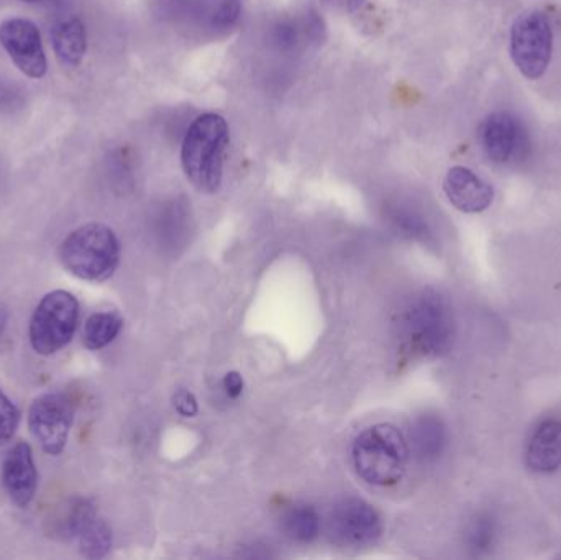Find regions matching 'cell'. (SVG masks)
<instances>
[{
    "label": "cell",
    "mask_w": 561,
    "mask_h": 560,
    "mask_svg": "<svg viewBox=\"0 0 561 560\" xmlns=\"http://www.w3.org/2000/svg\"><path fill=\"white\" fill-rule=\"evenodd\" d=\"M229 141V124L214 112L197 117L187 130L181 148V163L187 180L201 193L219 191Z\"/></svg>",
    "instance_id": "6da1fadb"
},
{
    "label": "cell",
    "mask_w": 561,
    "mask_h": 560,
    "mask_svg": "<svg viewBox=\"0 0 561 560\" xmlns=\"http://www.w3.org/2000/svg\"><path fill=\"white\" fill-rule=\"evenodd\" d=\"M121 259V245L111 227L85 224L72 230L59 247L62 266L84 282H105L114 275Z\"/></svg>",
    "instance_id": "7a4b0ae2"
},
{
    "label": "cell",
    "mask_w": 561,
    "mask_h": 560,
    "mask_svg": "<svg viewBox=\"0 0 561 560\" xmlns=\"http://www.w3.org/2000/svg\"><path fill=\"white\" fill-rule=\"evenodd\" d=\"M353 466L365 482L389 487L404 477L409 449L402 434L391 424H376L363 431L353 444Z\"/></svg>",
    "instance_id": "3957f363"
},
{
    "label": "cell",
    "mask_w": 561,
    "mask_h": 560,
    "mask_svg": "<svg viewBox=\"0 0 561 560\" xmlns=\"http://www.w3.org/2000/svg\"><path fill=\"white\" fill-rule=\"evenodd\" d=\"M79 302L65 289L48 293L36 306L30 321V344L43 357L56 354L75 338Z\"/></svg>",
    "instance_id": "277c9868"
},
{
    "label": "cell",
    "mask_w": 561,
    "mask_h": 560,
    "mask_svg": "<svg viewBox=\"0 0 561 560\" xmlns=\"http://www.w3.org/2000/svg\"><path fill=\"white\" fill-rule=\"evenodd\" d=\"M402 329L411 347L424 355L444 354L454 335L450 311L435 293H422L411 302L402 318Z\"/></svg>",
    "instance_id": "5b68a950"
},
{
    "label": "cell",
    "mask_w": 561,
    "mask_h": 560,
    "mask_svg": "<svg viewBox=\"0 0 561 560\" xmlns=\"http://www.w3.org/2000/svg\"><path fill=\"white\" fill-rule=\"evenodd\" d=\"M553 32L546 13H523L511 28V56L526 78L537 79L552 59Z\"/></svg>",
    "instance_id": "8992f818"
},
{
    "label": "cell",
    "mask_w": 561,
    "mask_h": 560,
    "mask_svg": "<svg viewBox=\"0 0 561 560\" xmlns=\"http://www.w3.org/2000/svg\"><path fill=\"white\" fill-rule=\"evenodd\" d=\"M75 423V404L62 393H46L33 401L28 411V427L42 449L59 456L68 444Z\"/></svg>",
    "instance_id": "52a82bcc"
},
{
    "label": "cell",
    "mask_w": 561,
    "mask_h": 560,
    "mask_svg": "<svg viewBox=\"0 0 561 560\" xmlns=\"http://www.w3.org/2000/svg\"><path fill=\"white\" fill-rule=\"evenodd\" d=\"M0 45L16 68L32 79H42L48 69L38 26L26 19H9L0 25Z\"/></svg>",
    "instance_id": "ba28073f"
},
{
    "label": "cell",
    "mask_w": 561,
    "mask_h": 560,
    "mask_svg": "<svg viewBox=\"0 0 561 560\" xmlns=\"http://www.w3.org/2000/svg\"><path fill=\"white\" fill-rule=\"evenodd\" d=\"M330 535L346 546H368L381 535V519L373 506L362 500H343L329 518Z\"/></svg>",
    "instance_id": "9c48e42d"
},
{
    "label": "cell",
    "mask_w": 561,
    "mask_h": 560,
    "mask_svg": "<svg viewBox=\"0 0 561 560\" xmlns=\"http://www.w3.org/2000/svg\"><path fill=\"white\" fill-rule=\"evenodd\" d=\"M480 141L491 160L510 163L527 147L526 128L510 112H494L481 124Z\"/></svg>",
    "instance_id": "30bf717a"
},
{
    "label": "cell",
    "mask_w": 561,
    "mask_h": 560,
    "mask_svg": "<svg viewBox=\"0 0 561 560\" xmlns=\"http://www.w3.org/2000/svg\"><path fill=\"white\" fill-rule=\"evenodd\" d=\"M2 483L13 505L26 508L33 502L38 487V473L28 444H15L7 453L2 464Z\"/></svg>",
    "instance_id": "8fae6325"
},
{
    "label": "cell",
    "mask_w": 561,
    "mask_h": 560,
    "mask_svg": "<svg viewBox=\"0 0 561 560\" xmlns=\"http://www.w3.org/2000/svg\"><path fill=\"white\" fill-rule=\"evenodd\" d=\"M444 190L448 201L458 210L467 214L483 213L494 199L491 184L463 167H455L448 171L444 181Z\"/></svg>",
    "instance_id": "7c38bea8"
},
{
    "label": "cell",
    "mask_w": 561,
    "mask_h": 560,
    "mask_svg": "<svg viewBox=\"0 0 561 560\" xmlns=\"http://www.w3.org/2000/svg\"><path fill=\"white\" fill-rule=\"evenodd\" d=\"M527 466L539 473H552L561 467V423L547 421L537 427L527 446Z\"/></svg>",
    "instance_id": "4fadbf2b"
},
{
    "label": "cell",
    "mask_w": 561,
    "mask_h": 560,
    "mask_svg": "<svg viewBox=\"0 0 561 560\" xmlns=\"http://www.w3.org/2000/svg\"><path fill=\"white\" fill-rule=\"evenodd\" d=\"M53 52L62 66L76 68L84 59L88 49L85 26L79 16H66L53 26Z\"/></svg>",
    "instance_id": "5bb4252c"
},
{
    "label": "cell",
    "mask_w": 561,
    "mask_h": 560,
    "mask_svg": "<svg viewBox=\"0 0 561 560\" xmlns=\"http://www.w3.org/2000/svg\"><path fill=\"white\" fill-rule=\"evenodd\" d=\"M124 319L117 312H95L85 321L82 342L89 351H101L117 339Z\"/></svg>",
    "instance_id": "9a60e30c"
},
{
    "label": "cell",
    "mask_w": 561,
    "mask_h": 560,
    "mask_svg": "<svg viewBox=\"0 0 561 560\" xmlns=\"http://www.w3.org/2000/svg\"><path fill=\"white\" fill-rule=\"evenodd\" d=\"M412 437L419 456L425 460L440 456L447 441L445 426L435 416H422L412 430Z\"/></svg>",
    "instance_id": "2e32d148"
},
{
    "label": "cell",
    "mask_w": 561,
    "mask_h": 560,
    "mask_svg": "<svg viewBox=\"0 0 561 560\" xmlns=\"http://www.w3.org/2000/svg\"><path fill=\"white\" fill-rule=\"evenodd\" d=\"M79 551L84 558L102 559L111 552L112 549V532L107 523L102 522L98 515L92 516L84 528L76 536Z\"/></svg>",
    "instance_id": "e0dca14e"
},
{
    "label": "cell",
    "mask_w": 561,
    "mask_h": 560,
    "mask_svg": "<svg viewBox=\"0 0 561 560\" xmlns=\"http://www.w3.org/2000/svg\"><path fill=\"white\" fill-rule=\"evenodd\" d=\"M284 528L290 538L299 542H310L319 536L320 519L309 506H299L287 513Z\"/></svg>",
    "instance_id": "ac0fdd59"
},
{
    "label": "cell",
    "mask_w": 561,
    "mask_h": 560,
    "mask_svg": "<svg viewBox=\"0 0 561 560\" xmlns=\"http://www.w3.org/2000/svg\"><path fill=\"white\" fill-rule=\"evenodd\" d=\"M20 424V411L9 397L0 390V446L15 436Z\"/></svg>",
    "instance_id": "d6986e66"
},
{
    "label": "cell",
    "mask_w": 561,
    "mask_h": 560,
    "mask_svg": "<svg viewBox=\"0 0 561 560\" xmlns=\"http://www.w3.org/2000/svg\"><path fill=\"white\" fill-rule=\"evenodd\" d=\"M494 538V523L486 516H481L468 533V542L474 551H486Z\"/></svg>",
    "instance_id": "ffe728a7"
},
{
    "label": "cell",
    "mask_w": 561,
    "mask_h": 560,
    "mask_svg": "<svg viewBox=\"0 0 561 560\" xmlns=\"http://www.w3.org/2000/svg\"><path fill=\"white\" fill-rule=\"evenodd\" d=\"M174 408L184 418H193L197 414V401L194 395L187 390H180L173 398Z\"/></svg>",
    "instance_id": "44dd1931"
},
{
    "label": "cell",
    "mask_w": 561,
    "mask_h": 560,
    "mask_svg": "<svg viewBox=\"0 0 561 560\" xmlns=\"http://www.w3.org/2000/svg\"><path fill=\"white\" fill-rule=\"evenodd\" d=\"M224 388H226L227 395L230 398H239L243 391V378L242 375L237 372H230L224 378Z\"/></svg>",
    "instance_id": "7402d4cb"
},
{
    "label": "cell",
    "mask_w": 561,
    "mask_h": 560,
    "mask_svg": "<svg viewBox=\"0 0 561 560\" xmlns=\"http://www.w3.org/2000/svg\"><path fill=\"white\" fill-rule=\"evenodd\" d=\"M237 16H239V3H237L236 0H230V2L227 0V3H224V5L220 7L216 19L220 25L226 26L230 25Z\"/></svg>",
    "instance_id": "603a6c76"
},
{
    "label": "cell",
    "mask_w": 561,
    "mask_h": 560,
    "mask_svg": "<svg viewBox=\"0 0 561 560\" xmlns=\"http://www.w3.org/2000/svg\"><path fill=\"white\" fill-rule=\"evenodd\" d=\"M23 2L36 3V2H45V0H23Z\"/></svg>",
    "instance_id": "cb8c5ba5"
}]
</instances>
